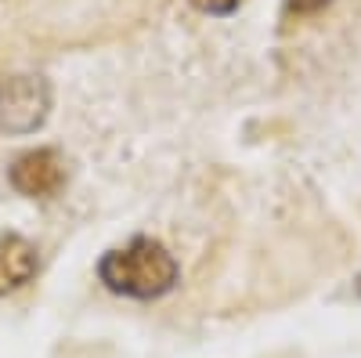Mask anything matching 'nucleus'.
I'll return each mask as SVG.
<instances>
[{
  "instance_id": "20e7f679",
  "label": "nucleus",
  "mask_w": 361,
  "mask_h": 358,
  "mask_svg": "<svg viewBox=\"0 0 361 358\" xmlns=\"http://www.w3.org/2000/svg\"><path fill=\"white\" fill-rule=\"evenodd\" d=\"M40 272V253L18 232H0V297L29 286Z\"/></svg>"
},
{
  "instance_id": "f257e3e1",
  "label": "nucleus",
  "mask_w": 361,
  "mask_h": 358,
  "mask_svg": "<svg viewBox=\"0 0 361 358\" xmlns=\"http://www.w3.org/2000/svg\"><path fill=\"white\" fill-rule=\"evenodd\" d=\"M98 279L112 293L130 297V301H159V297H166L177 286L180 268H177V257L159 243V239L137 235L130 243L112 246L109 253H102Z\"/></svg>"
},
{
  "instance_id": "f03ea898",
  "label": "nucleus",
  "mask_w": 361,
  "mask_h": 358,
  "mask_svg": "<svg viewBox=\"0 0 361 358\" xmlns=\"http://www.w3.org/2000/svg\"><path fill=\"white\" fill-rule=\"evenodd\" d=\"M54 91L44 76H8L0 83V127L8 134H33L51 116Z\"/></svg>"
},
{
  "instance_id": "7ed1b4c3",
  "label": "nucleus",
  "mask_w": 361,
  "mask_h": 358,
  "mask_svg": "<svg viewBox=\"0 0 361 358\" xmlns=\"http://www.w3.org/2000/svg\"><path fill=\"white\" fill-rule=\"evenodd\" d=\"M8 181L18 196H29V199H51L62 192L66 185V160L58 148H29L22 153L11 170H8Z\"/></svg>"
},
{
  "instance_id": "423d86ee",
  "label": "nucleus",
  "mask_w": 361,
  "mask_h": 358,
  "mask_svg": "<svg viewBox=\"0 0 361 358\" xmlns=\"http://www.w3.org/2000/svg\"><path fill=\"white\" fill-rule=\"evenodd\" d=\"M333 0H286V15H296V18H307V15H318L322 8H329Z\"/></svg>"
},
{
  "instance_id": "39448f33",
  "label": "nucleus",
  "mask_w": 361,
  "mask_h": 358,
  "mask_svg": "<svg viewBox=\"0 0 361 358\" xmlns=\"http://www.w3.org/2000/svg\"><path fill=\"white\" fill-rule=\"evenodd\" d=\"M188 4L202 15H231V11H238L243 0H188Z\"/></svg>"
},
{
  "instance_id": "0eeeda50",
  "label": "nucleus",
  "mask_w": 361,
  "mask_h": 358,
  "mask_svg": "<svg viewBox=\"0 0 361 358\" xmlns=\"http://www.w3.org/2000/svg\"><path fill=\"white\" fill-rule=\"evenodd\" d=\"M354 293H357V297H361V275H357V286H354Z\"/></svg>"
}]
</instances>
